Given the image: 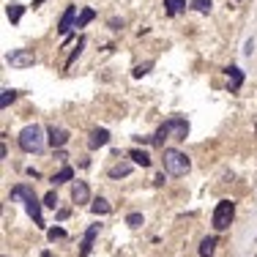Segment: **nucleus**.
<instances>
[{
	"label": "nucleus",
	"instance_id": "obj_1",
	"mask_svg": "<svg viewBox=\"0 0 257 257\" xmlns=\"http://www.w3.org/2000/svg\"><path fill=\"white\" fill-rule=\"evenodd\" d=\"M186 137H189V120L180 118V115H175V118L164 120V124L159 126V132L154 134V145H164V140H175V142H184Z\"/></svg>",
	"mask_w": 257,
	"mask_h": 257
},
{
	"label": "nucleus",
	"instance_id": "obj_2",
	"mask_svg": "<svg viewBox=\"0 0 257 257\" xmlns=\"http://www.w3.org/2000/svg\"><path fill=\"white\" fill-rule=\"evenodd\" d=\"M11 200H22L28 208V214H30V219L36 222V227H44V216H42V202L36 200V194H33V189L28 184H20L11 189Z\"/></svg>",
	"mask_w": 257,
	"mask_h": 257
},
{
	"label": "nucleus",
	"instance_id": "obj_3",
	"mask_svg": "<svg viewBox=\"0 0 257 257\" xmlns=\"http://www.w3.org/2000/svg\"><path fill=\"white\" fill-rule=\"evenodd\" d=\"M20 148L25 154H42L44 150V128L38 124H30L20 132Z\"/></svg>",
	"mask_w": 257,
	"mask_h": 257
},
{
	"label": "nucleus",
	"instance_id": "obj_4",
	"mask_svg": "<svg viewBox=\"0 0 257 257\" xmlns=\"http://www.w3.org/2000/svg\"><path fill=\"white\" fill-rule=\"evenodd\" d=\"M162 164H164V172H170V175H175V178H178V175H186V172H189L192 162H189V156L180 154L178 148H164Z\"/></svg>",
	"mask_w": 257,
	"mask_h": 257
},
{
	"label": "nucleus",
	"instance_id": "obj_5",
	"mask_svg": "<svg viewBox=\"0 0 257 257\" xmlns=\"http://www.w3.org/2000/svg\"><path fill=\"white\" fill-rule=\"evenodd\" d=\"M232 216H236V202H230V200H219L216 202V208H214V227L216 230H227V227L232 224Z\"/></svg>",
	"mask_w": 257,
	"mask_h": 257
},
{
	"label": "nucleus",
	"instance_id": "obj_6",
	"mask_svg": "<svg viewBox=\"0 0 257 257\" xmlns=\"http://www.w3.org/2000/svg\"><path fill=\"white\" fill-rule=\"evenodd\" d=\"M6 63L14 68H30L36 63V55H33V50H11L6 55Z\"/></svg>",
	"mask_w": 257,
	"mask_h": 257
},
{
	"label": "nucleus",
	"instance_id": "obj_7",
	"mask_svg": "<svg viewBox=\"0 0 257 257\" xmlns=\"http://www.w3.org/2000/svg\"><path fill=\"white\" fill-rule=\"evenodd\" d=\"M74 25H77V6H68V8L63 11L60 22H58V33H60V36H68V33L74 30Z\"/></svg>",
	"mask_w": 257,
	"mask_h": 257
},
{
	"label": "nucleus",
	"instance_id": "obj_8",
	"mask_svg": "<svg viewBox=\"0 0 257 257\" xmlns=\"http://www.w3.org/2000/svg\"><path fill=\"white\" fill-rule=\"evenodd\" d=\"M46 142H50L52 148H63V145L68 142V132L60 126H50L46 128Z\"/></svg>",
	"mask_w": 257,
	"mask_h": 257
},
{
	"label": "nucleus",
	"instance_id": "obj_9",
	"mask_svg": "<svg viewBox=\"0 0 257 257\" xmlns=\"http://www.w3.org/2000/svg\"><path fill=\"white\" fill-rule=\"evenodd\" d=\"M72 200L77 202V206L90 202V189H88L85 180H74V186H72Z\"/></svg>",
	"mask_w": 257,
	"mask_h": 257
},
{
	"label": "nucleus",
	"instance_id": "obj_10",
	"mask_svg": "<svg viewBox=\"0 0 257 257\" xmlns=\"http://www.w3.org/2000/svg\"><path fill=\"white\" fill-rule=\"evenodd\" d=\"M107 142H110V132H107V128H93L90 140H88V148L96 150V148H104Z\"/></svg>",
	"mask_w": 257,
	"mask_h": 257
},
{
	"label": "nucleus",
	"instance_id": "obj_11",
	"mask_svg": "<svg viewBox=\"0 0 257 257\" xmlns=\"http://www.w3.org/2000/svg\"><path fill=\"white\" fill-rule=\"evenodd\" d=\"M96 236H98V224H90V227H88V232H85V238H82V246H80V257H88V254H90Z\"/></svg>",
	"mask_w": 257,
	"mask_h": 257
},
{
	"label": "nucleus",
	"instance_id": "obj_12",
	"mask_svg": "<svg viewBox=\"0 0 257 257\" xmlns=\"http://www.w3.org/2000/svg\"><path fill=\"white\" fill-rule=\"evenodd\" d=\"M241 85H244V72L238 66H230L227 68V88H230V93H236Z\"/></svg>",
	"mask_w": 257,
	"mask_h": 257
},
{
	"label": "nucleus",
	"instance_id": "obj_13",
	"mask_svg": "<svg viewBox=\"0 0 257 257\" xmlns=\"http://www.w3.org/2000/svg\"><path fill=\"white\" fill-rule=\"evenodd\" d=\"M22 11H25V6H22V3H8V6H6V16H8L14 25L22 20Z\"/></svg>",
	"mask_w": 257,
	"mask_h": 257
},
{
	"label": "nucleus",
	"instance_id": "obj_14",
	"mask_svg": "<svg viewBox=\"0 0 257 257\" xmlns=\"http://www.w3.org/2000/svg\"><path fill=\"white\" fill-rule=\"evenodd\" d=\"M90 211L96 214V216H104V214H110V211H112V206H110V202L104 200V197H96V200L90 202Z\"/></svg>",
	"mask_w": 257,
	"mask_h": 257
},
{
	"label": "nucleus",
	"instance_id": "obj_15",
	"mask_svg": "<svg viewBox=\"0 0 257 257\" xmlns=\"http://www.w3.org/2000/svg\"><path fill=\"white\" fill-rule=\"evenodd\" d=\"M164 6H167V14L170 16H178L186 11V0H164Z\"/></svg>",
	"mask_w": 257,
	"mask_h": 257
},
{
	"label": "nucleus",
	"instance_id": "obj_16",
	"mask_svg": "<svg viewBox=\"0 0 257 257\" xmlns=\"http://www.w3.org/2000/svg\"><path fill=\"white\" fill-rule=\"evenodd\" d=\"M128 172H132V164H128V162H120V164L110 167V178H126Z\"/></svg>",
	"mask_w": 257,
	"mask_h": 257
},
{
	"label": "nucleus",
	"instance_id": "obj_17",
	"mask_svg": "<svg viewBox=\"0 0 257 257\" xmlns=\"http://www.w3.org/2000/svg\"><path fill=\"white\" fill-rule=\"evenodd\" d=\"M216 252V238H202L200 241V257H214Z\"/></svg>",
	"mask_w": 257,
	"mask_h": 257
},
{
	"label": "nucleus",
	"instance_id": "obj_18",
	"mask_svg": "<svg viewBox=\"0 0 257 257\" xmlns=\"http://www.w3.org/2000/svg\"><path fill=\"white\" fill-rule=\"evenodd\" d=\"M128 156L134 159V164H140V167H150V156L145 154V150H137V148H134V150H128Z\"/></svg>",
	"mask_w": 257,
	"mask_h": 257
},
{
	"label": "nucleus",
	"instance_id": "obj_19",
	"mask_svg": "<svg viewBox=\"0 0 257 257\" xmlns=\"http://www.w3.org/2000/svg\"><path fill=\"white\" fill-rule=\"evenodd\" d=\"M74 178V170H72V167H63V170L60 172H55V175H52V184H66V180H72Z\"/></svg>",
	"mask_w": 257,
	"mask_h": 257
},
{
	"label": "nucleus",
	"instance_id": "obj_20",
	"mask_svg": "<svg viewBox=\"0 0 257 257\" xmlns=\"http://www.w3.org/2000/svg\"><path fill=\"white\" fill-rule=\"evenodd\" d=\"M93 16H96V11H93V8H82V11H80V16H77V25H74V28H85L88 22H93Z\"/></svg>",
	"mask_w": 257,
	"mask_h": 257
},
{
	"label": "nucleus",
	"instance_id": "obj_21",
	"mask_svg": "<svg viewBox=\"0 0 257 257\" xmlns=\"http://www.w3.org/2000/svg\"><path fill=\"white\" fill-rule=\"evenodd\" d=\"M82 50H85V38H80V42H77V46H74V52H72V58L66 60V66H63V68H72V63L77 60L80 55H82Z\"/></svg>",
	"mask_w": 257,
	"mask_h": 257
},
{
	"label": "nucleus",
	"instance_id": "obj_22",
	"mask_svg": "<svg viewBox=\"0 0 257 257\" xmlns=\"http://www.w3.org/2000/svg\"><path fill=\"white\" fill-rule=\"evenodd\" d=\"M189 6H192V8H194V11H200V14H208L214 3H211V0H192Z\"/></svg>",
	"mask_w": 257,
	"mask_h": 257
},
{
	"label": "nucleus",
	"instance_id": "obj_23",
	"mask_svg": "<svg viewBox=\"0 0 257 257\" xmlns=\"http://www.w3.org/2000/svg\"><path fill=\"white\" fill-rule=\"evenodd\" d=\"M14 98H16V90H11V88H3V96H0V107L6 110L11 102H14Z\"/></svg>",
	"mask_w": 257,
	"mask_h": 257
},
{
	"label": "nucleus",
	"instance_id": "obj_24",
	"mask_svg": "<svg viewBox=\"0 0 257 257\" xmlns=\"http://www.w3.org/2000/svg\"><path fill=\"white\" fill-rule=\"evenodd\" d=\"M150 68H154V60H148V63H140V66H134V72H132V74L140 80V77H145V74H148Z\"/></svg>",
	"mask_w": 257,
	"mask_h": 257
},
{
	"label": "nucleus",
	"instance_id": "obj_25",
	"mask_svg": "<svg viewBox=\"0 0 257 257\" xmlns=\"http://www.w3.org/2000/svg\"><path fill=\"white\" fill-rule=\"evenodd\" d=\"M126 224L134 227V230H137V227H142V214H128L126 216Z\"/></svg>",
	"mask_w": 257,
	"mask_h": 257
},
{
	"label": "nucleus",
	"instance_id": "obj_26",
	"mask_svg": "<svg viewBox=\"0 0 257 257\" xmlns=\"http://www.w3.org/2000/svg\"><path fill=\"white\" fill-rule=\"evenodd\" d=\"M44 206L46 208H58V194H55V192H50V194L44 197Z\"/></svg>",
	"mask_w": 257,
	"mask_h": 257
},
{
	"label": "nucleus",
	"instance_id": "obj_27",
	"mask_svg": "<svg viewBox=\"0 0 257 257\" xmlns=\"http://www.w3.org/2000/svg\"><path fill=\"white\" fill-rule=\"evenodd\" d=\"M58 238H66V232H63L60 227H52V230H50V241H58Z\"/></svg>",
	"mask_w": 257,
	"mask_h": 257
},
{
	"label": "nucleus",
	"instance_id": "obj_28",
	"mask_svg": "<svg viewBox=\"0 0 257 257\" xmlns=\"http://www.w3.org/2000/svg\"><path fill=\"white\" fill-rule=\"evenodd\" d=\"M110 28H112V30H120V28H124V22H118V20H110Z\"/></svg>",
	"mask_w": 257,
	"mask_h": 257
},
{
	"label": "nucleus",
	"instance_id": "obj_29",
	"mask_svg": "<svg viewBox=\"0 0 257 257\" xmlns=\"http://www.w3.org/2000/svg\"><path fill=\"white\" fill-rule=\"evenodd\" d=\"M58 219H60V222L68 219V208H60V211H58Z\"/></svg>",
	"mask_w": 257,
	"mask_h": 257
},
{
	"label": "nucleus",
	"instance_id": "obj_30",
	"mask_svg": "<svg viewBox=\"0 0 257 257\" xmlns=\"http://www.w3.org/2000/svg\"><path fill=\"white\" fill-rule=\"evenodd\" d=\"M244 52H246V55H252V52H254V42H246V50H244Z\"/></svg>",
	"mask_w": 257,
	"mask_h": 257
},
{
	"label": "nucleus",
	"instance_id": "obj_31",
	"mask_svg": "<svg viewBox=\"0 0 257 257\" xmlns=\"http://www.w3.org/2000/svg\"><path fill=\"white\" fill-rule=\"evenodd\" d=\"M44 3V0H33V8H36V6H42Z\"/></svg>",
	"mask_w": 257,
	"mask_h": 257
},
{
	"label": "nucleus",
	"instance_id": "obj_32",
	"mask_svg": "<svg viewBox=\"0 0 257 257\" xmlns=\"http://www.w3.org/2000/svg\"><path fill=\"white\" fill-rule=\"evenodd\" d=\"M42 257H52V254H50V252H42Z\"/></svg>",
	"mask_w": 257,
	"mask_h": 257
}]
</instances>
